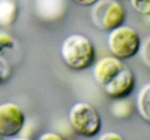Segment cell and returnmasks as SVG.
Listing matches in <instances>:
<instances>
[{"mask_svg": "<svg viewBox=\"0 0 150 140\" xmlns=\"http://www.w3.org/2000/svg\"><path fill=\"white\" fill-rule=\"evenodd\" d=\"M125 17V9L117 0H99L92 6V21L100 30L110 32L121 26Z\"/></svg>", "mask_w": 150, "mask_h": 140, "instance_id": "277c9868", "label": "cell"}, {"mask_svg": "<svg viewBox=\"0 0 150 140\" xmlns=\"http://www.w3.org/2000/svg\"><path fill=\"white\" fill-rule=\"evenodd\" d=\"M74 1L82 7H92L99 0H74Z\"/></svg>", "mask_w": 150, "mask_h": 140, "instance_id": "ac0fdd59", "label": "cell"}, {"mask_svg": "<svg viewBox=\"0 0 150 140\" xmlns=\"http://www.w3.org/2000/svg\"><path fill=\"white\" fill-rule=\"evenodd\" d=\"M11 75V68L5 59L0 55V83L7 81Z\"/></svg>", "mask_w": 150, "mask_h": 140, "instance_id": "9a60e30c", "label": "cell"}, {"mask_svg": "<svg viewBox=\"0 0 150 140\" xmlns=\"http://www.w3.org/2000/svg\"><path fill=\"white\" fill-rule=\"evenodd\" d=\"M149 24H150V15H149Z\"/></svg>", "mask_w": 150, "mask_h": 140, "instance_id": "d6986e66", "label": "cell"}, {"mask_svg": "<svg viewBox=\"0 0 150 140\" xmlns=\"http://www.w3.org/2000/svg\"><path fill=\"white\" fill-rule=\"evenodd\" d=\"M107 42L111 54L121 60L135 56L142 45L139 33L133 28L124 24L110 31Z\"/></svg>", "mask_w": 150, "mask_h": 140, "instance_id": "3957f363", "label": "cell"}, {"mask_svg": "<svg viewBox=\"0 0 150 140\" xmlns=\"http://www.w3.org/2000/svg\"><path fill=\"white\" fill-rule=\"evenodd\" d=\"M24 125L25 115L19 105L13 102L0 104V135L3 138L17 136Z\"/></svg>", "mask_w": 150, "mask_h": 140, "instance_id": "5b68a950", "label": "cell"}, {"mask_svg": "<svg viewBox=\"0 0 150 140\" xmlns=\"http://www.w3.org/2000/svg\"><path fill=\"white\" fill-rule=\"evenodd\" d=\"M125 66L123 60L114 55L100 58L95 64L92 69L93 77L98 84L104 86L111 81Z\"/></svg>", "mask_w": 150, "mask_h": 140, "instance_id": "52a82bcc", "label": "cell"}, {"mask_svg": "<svg viewBox=\"0 0 150 140\" xmlns=\"http://www.w3.org/2000/svg\"><path fill=\"white\" fill-rule=\"evenodd\" d=\"M68 120L73 131L84 137L100 133L102 126L100 115L95 106L84 102L75 103L68 112Z\"/></svg>", "mask_w": 150, "mask_h": 140, "instance_id": "7a4b0ae2", "label": "cell"}, {"mask_svg": "<svg viewBox=\"0 0 150 140\" xmlns=\"http://www.w3.org/2000/svg\"><path fill=\"white\" fill-rule=\"evenodd\" d=\"M136 106L141 118L150 124V82L142 86L138 91Z\"/></svg>", "mask_w": 150, "mask_h": 140, "instance_id": "30bf717a", "label": "cell"}, {"mask_svg": "<svg viewBox=\"0 0 150 140\" xmlns=\"http://www.w3.org/2000/svg\"><path fill=\"white\" fill-rule=\"evenodd\" d=\"M60 55L64 64L74 71H83L92 66L95 49L92 40L82 34H72L62 41Z\"/></svg>", "mask_w": 150, "mask_h": 140, "instance_id": "6da1fadb", "label": "cell"}, {"mask_svg": "<svg viewBox=\"0 0 150 140\" xmlns=\"http://www.w3.org/2000/svg\"><path fill=\"white\" fill-rule=\"evenodd\" d=\"M136 79L132 70L125 65L122 70L111 81L103 86L104 92L109 98L118 99L126 98L133 92Z\"/></svg>", "mask_w": 150, "mask_h": 140, "instance_id": "8992f818", "label": "cell"}, {"mask_svg": "<svg viewBox=\"0 0 150 140\" xmlns=\"http://www.w3.org/2000/svg\"><path fill=\"white\" fill-rule=\"evenodd\" d=\"M3 139V137H2V136H1V135H0V139Z\"/></svg>", "mask_w": 150, "mask_h": 140, "instance_id": "ffe728a7", "label": "cell"}, {"mask_svg": "<svg viewBox=\"0 0 150 140\" xmlns=\"http://www.w3.org/2000/svg\"><path fill=\"white\" fill-rule=\"evenodd\" d=\"M110 112L114 118L127 119L133 115L134 106L132 102L126 98L114 99L110 106Z\"/></svg>", "mask_w": 150, "mask_h": 140, "instance_id": "8fae6325", "label": "cell"}, {"mask_svg": "<svg viewBox=\"0 0 150 140\" xmlns=\"http://www.w3.org/2000/svg\"><path fill=\"white\" fill-rule=\"evenodd\" d=\"M139 52L144 64L150 69V35L142 43Z\"/></svg>", "mask_w": 150, "mask_h": 140, "instance_id": "5bb4252c", "label": "cell"}, {"mask_svg": "<svg viewBox=\"0 0 150 140\" xmlns=\"http://www.w3.org/2000/svg\"><path fill=\"white\" fill-rule=\"evenodd\" d=\"M39 139L40 140H61L62 139L63 137L57 133L48 131V132H45L41 134Z\"/></svg>", "mask_w": 150, "mask_h": 140, "instance_id": "e0dca14e", "label": "cell"}, {"mask_svg": "<svg viewBox=\"0 0 150 140\" xmlns=\"http://www.w3.org/2000/svg\"><path fill=\"white\" fill-rule=\"evenodd\" d=\"M99 139L100 140H122L124 139V137L117 132L107 131L101 134Z\"/></svg>", "mask_w": 150, "mask_h": 140, "instance_id": "2e32d148", "label": "cell"}, {"mask_svg": "<svg viewBox=\"0 0 150 140\" xmlns=\"http://www.w3.org/2000/svg\"><path fill=\"white\" fill-rule=\"evenodd\" d=\"M130 1L136 13L144 15H149L150 0H130Z\"/></svg>", "mask_w": 150, "mask_h": 140, "instance_id": "7c38bea8", "label": "cell"}, {"mask_svg": "<svg viewBox=\"0 0 150 140\" xmlns=\"http://www.w3.org/2000/svg\"><path fill=\"white\" fill-rule=\"evenodd\" d=\"M37 15L46 21H56L62 18L67 7V0H35Z\"/></svg>", "mask_w": 150, "mask_h": 140, "instance_id": "ba28073f", "label": "cell"}, {"mask_svg": "<svg viewBox=\"0 0 150 140\" xmlns=\"http://www.w3.org/2000/svg\"><path fill=\"white\" fill-rule=\"evenodd\" d=\"M16 45L14 38L6 32H0V55L7 50L13 49Z\"/></svg>", "mask_w": 150, "mask_h": 140, "instance_id": "4fadbf2b", "label": "cell"}, {"mask_svg": "<svg viewBox=\"0 0 150 140\" xmlns=\"http://www.w3.org/2000/svg\"><path fill=\"white\" fill-rule=\"evenodd\" d=\"M18 15L17 0H0V26L8 27L14 24Z\"/></svg>", "mask_w": 150, "mask_h": 140, "instance_id": "9c48e42d", "label": "cell"}]
</instances>
